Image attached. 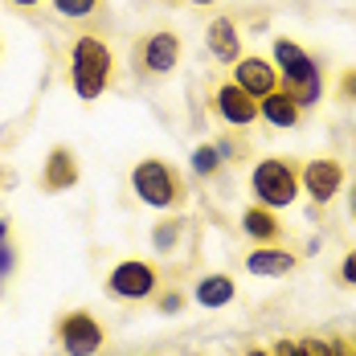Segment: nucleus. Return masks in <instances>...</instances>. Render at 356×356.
<instances>
[{"label":"nucleus","instance_id":"nucleus-12","mask_svg":"<svg viewBox=\"0 0 356 356\" xmlns=\"http://www.w3.org/2000/svg\"><path fill=\"white\" fill-rule=\"evenodd\" d=\"M299 266V258L283 246H254L246 254V270L254 279H283Z\"/></svg>","mask_w":356,"mask_h":356},{"label":"nucleus","instance_id":"nucleus-2","mask_svg":"<svg viewBox=\"0 0 356 356\" xmlns=\"http://www.w3.org/2000/svg\"><path fill=\"white\" fill-rule=\"evenodd\" d=\"M270 62L279 66V78H283V86L295 95V103L307 111L316 107L323 99V78H320V66H316V58L299 45V41H291V37H279L275 41V49H270Z\"/></svg>","mask_w":356,"mask_h":356},{"label":"nucleus","instance_id":"nucleus-14","mask_svg":"<svg viewBox=\"0 0 356 356\" xmlns=\"http://www.w3.org/2000/svg\"><path fill=\"white\" fill-rule=\"evenodd\" d=\"M78 184V156L70 147H54L45 156V168H41V188L45 193H66Z\"/></svg>","mask_w":356,"mask_h":356},{"label":"nucleus","instance_id":"nucleus-22","mask_svg":"<svg viewBox=\"0 0 356 356\" xmlns=\"http://www.w3.org/2000/svg\"><path fill=\"white\" fill-rule=\"evenodd\" d=\"M180 307H184V295H180V291H168V295H160V312H164V316H177Z\"/></svg>","mask_w":356,"mask_h":356},{"label":"nucleus","instance_id":"nucleus-8","mask_svg":"<svg viewBox=\"0 0 356 356\" xmlns=\"http://www.w3.org/2000/svg\"><path fill=\"white\" fill-rule=\"evenodd\" d=\"M140 66L152 78H168L180 66V37L172 29H156V33L143 37L140 45Z\"/></svg>","mask_w":356,"mask_h":356},{"label":"nucleus","instance_id":"nucleus-9","mask_svg":"<svg viewBox=\"0 0 356 356\" xmlns=\"http://www.w3.org/2000/svg\"><path fill=\"white\" fill-rule=\"evenodd\" d=\"M213 115L229 127H250V123H258V99L246 95L238 82H221L213 90Z\"/></svg>","mask_w":356,"mask_h":356},{"label":"nucleus","instance_id":"nucleus-23","mask_svg":"<svg viewBox=\"0 0 356 356\" xmlns=\"http://www.w3.org/2000/svg\"><path fill=\"white\" fill-rule=\"evenodd\" d=\"M340 99L356 103V70H344V78H340Z\"/></svg>","mask_w":356,"mask_h":356},{"label":"nucleus","instance_id":"nucleus-19","mask_svg":"<svg viewBox=\"0 0 356 356\" xmlns=\"http://www.w3.org/2000/svg\"><path fill=\"white\" fill-rule=\"evenodd\" d=\"M180 238V221H160L156 229H152V246H156V254H168V250L177 246Z\"/></svg>","mask_w":356,"mask_h":356},{"label":"nucleus","instance_id":"nucleus-29","mask_svg":"<svg viewBox=\"0 0 356 356\" xmlns=\"http://www.w3.org/2000/svg\"><path fill=\"white\" fill-rule=\"evenodd\" d=\"M188 4H197V8H209V4H217V0H188Z\"/></svg>","mask_w":356,"mask_h":356},{"label":"nucleus","instance_id":"nucleus-15","mask_svg":"<svg viewBox=\"0 0 356 356\" xmlns=\"http://www.w3.org/2000/svg\"><path fill=\"white\" fill-rule=\"evenodd\" d=\"M242 234H246L254 246H275L283 238V221H279L275 209H266V205H250L246 213H242Z\"/></svg>","mask_w":356,"mask_h":356},{"label":"nucleus","instance_id":"nucleus-27","mask_svg":"<svg viewBox=\"0 0 356 356\" xmlns=\"http://www.w3.org/2000/svg\"><path fill=\"white\" fill-rule=\"evenodd\" d=\"M8 4H13V8H37L41 0H8Z\"/></svg>","mask_w":356,"mask_h":356},{"label":"nucleus","instance_id":"nucleus-1","mask_svg":"<svg viewBox=\"0 0 356 356\" xmlns=\"http://www.w3.org/2000/svg\"><path fill=\"white\" fill-rule=\"evenodd\" d=\"M111 78H115V54L103 37L82 33L70 45V86L82 103H95L99 95H107Z\"/></svg>","mask_w":356,"mask_h":356},{"label":"nucleus","instance_id":"nucleus-24","mask_svg":"<svg viewBox=\"0 0 356 356\" xmlns=\"http://www.w3.org/2000/svg\"><path fill=\"white\" fill-rule=\"evenodd\" d=\"M327 348H332V356H356V348L344 340H327Z\"/></svg>","mask_w":356,"mask_h":356},{"label":"nucleus","instance_id":"nucleus-13","mask_svg":"<svg viewBox=\"0 0 356 356\" xmlns=\"http://www.w3.org/2000/svg\"><path fill=\"white\" fill-rule=\"evenodd\" d=\"M205 45H209L213 62L234 66V62L242 58V33H238V21H229V17L209 21V29H205Z\"/></svg>","mask_w":356,"mask_h":356},{"label":"nucleus","instance_id":"nucleus-32","mask_svg":"<svg viewBox=\"0 0 356 356\" xmlns=\"http://www.w3.org/2000/svg\"><path fill=\"white\" fill-rule=\"evenodd\" d=\"M353 143H356V140H353Z\"/></svg>","mask_w":356,"mask_h":356},{"label":"nucleus","instance_id":"nucleus-10","mask_svg":"<svg viewBox=\"0 0 356 356\" xmlns=\"http://www.w3.org/2000/svg\"><path fill=\"white\" fill-rule=\"evenodd\" d=\"M234 82H238L246 95H254V99H262V95H270V90L283 86L279 66H275L270 58H254V54H242V58L234 62Z\"/></svg>","mask_w":356,"mask_h":356},{"label":"nucleus","instance_id":"nucleus-3","mask_svg":"<svg viewBox=\"0 0 356 356\" xmlns=\"http://www.w3.org/2000/svg\"><path fill=\"white\" fill-rule=\"evenodd\" d=\"M250 193H254V201L258 205H266V209H291L295 201H299V168L283 160V156H266V160H258L254 168H250Z\"/></svg>","mask_w":356,"mask_h":356},{"label":"nucleus","instance_id":"nucleus-4","mask_svg":"<svg viewBox=\"0 0 356 356\" xmlns=\"http://www.w3.org/2000/svg\"><path fill=\"white\" fill-rule=\"evenodd\" d=\"M131 193L140 197V205L168 213V209H177V205H180V197H184V184H180L177 168H172L168 160H156V156H147V160H140V164L131 168Z\"/></svg>","mask_w":356,"mask_h":356},{"label":"nucleus","instance_id":"nucleus-30","mask_svg":"<svg viewBox=\"0 0 356 356\" xmlns=\"http://www.w3.org/2000/svg\"><path fill=\"white\" fill-rule=\"evenodd\" d=\"M0 295H4V279H0Z\"/></svg>","mask_w":356,"mask_h":356},{"label":"nucleus","instance_id":"nucleus-11","mask_svg":"<svg viewBox=\"0 0 356 356\" xmlns=\"http://www.w3.org/2000/svg\"><path fill=\"white\" fill-rule=\"evenodd\" d=\"M258 119L262 123H270L275 131H291V127H299V119H303V107L295 103V95L279 86V90H270V95H262L258 99Z\"/></svg>","mask_w":356,"mask_h":356},{"label":"nucleus","instance_id":"nucleus-6","mask_svg":"<svg viewBox=\"0 0 356 356\" xmlns=\"http://www.w3.org/2000/svg\"><path fill=\"white\" fill-rule=\"evenodd\" d=\"M58 344H62L66 356H99L103 344H107V332L90 312L78 307V312H66L58 320Z\"/></svg>","mask_w":356,"mask_h":356},{"label":"nucleus","instance_id":"nucleus-31","mask_svg":"<svg viewBox=\"0 0 356 356\" xmlns=\"http://www.w3.org/2000/svg\"><path fill=\"white\" fill-rule=\"evenodd\" d=\"M353 348H356V336H353Z\"/></svg>","mask_w":356,"mask_h":356},{"label":"nucleus","instance_id":"nucleus-5","mask_svg":"<svg viewBox=\"0 0 356 356\" xmlns=\"http://www.w3.org/2000/svg\"><path fill=\"white\" fill-rule=\"evenodd\" d=\"M156 286H160V275L143 258H123V262L111 266L107 275V295L119 299V303H143V299L156 295Z\"/></svg>","mask_w":356,"mask_h":356},{"label":"nucleus","instance_id":"nucleus-7","mask_svg":"<svg viewBox=\"0 0 356 356\" xmlns=\"http://www.w3.org/2000/svg\"><path fill=\"white\" fill-rule=\"evenodd\" d=\"M299 188L316 201V205H332L344 188V164L332 160V156H320V160H307L299 168Z\"/></svg>","mask_w":356,"mask_h":356},{"label":"nucleus","instance_id":"nucleus-25","mask_svg":"<svg viewBox=\"0 0 356 356\" xmlns=\"http://www.w3.org/2000/svg\"><path fill=\"white\" fill-rule=\"evenodd\" d=\"M213 147H217V156H221V160H234V156H238V147H234L229 140H217Z\"/></svg>","mask_w":356,"mask_h":356},{"label":"nucleus","instance_id":"nucleus-16","mask_svg":"<svg viewBox=\"0 0 356 356\" xmlns=\"http://www.w3.org/2000/svg\"><path fill=\"white\" fill-rule=\"evenodd\" d=\"M234 295H238V286H234L229 275H205V279H197V286H193L188 299H193L197 307H205V312H221V307L234 303Z\"/></svg>","mask_w":356,"mask_h":356},{"label":"nucleus","instance_id":"nucleus-26","mask_svg":"<svg viewBox=\"0 0 356 356\" xmlns=\"http://www.w3.org/2000/svg\"><path fill=\"white\" fill-rule=\"evenodd\" d=\"M348 217H353V221H356V180H353V184H348Z\"/></svg>","mask_w":356,"mask_h":356},{"label":"nucleus","instance_id":"nucleus-21","mask_svg":"<svg viewBox=\"0 0 356 356\" xmlns=\"http://www.w3.org/2000/svg\"><path fill=\"white\" fill-rule=\"evenodd\" d=\"M13 270H17V250L8 242H0V279H8Z\"/></svg>","mask_w":356,"mask_h":356},{"label":"nucleus","instance_id":"nucleus-17","mask_svg":"<svg viewBox=\"0 0 356 356\" xmlns=\"http://www.w3.org/2000/svg\"><path fill=\"white\" fill-rule=\"evenodd\" d=\"M188 164H193V172H197L201 180H209V177L221 172V164H225V160L217 156L213 143H197V147H193V156H188Z\"/></svg>","mask_w":356,"mask_h":356},{"label":"nucleus","instance_id":"nucleus-18","mask_svg":"<svg viewBox=\"0 0 356 356\" xmlns=\"http://www.w3.org/2000/svg\"><path fill=\"white\" fill-rule=\"evenodd\" d=\"M49 4H54V13H58L62 21H86V17L99 13L103 0H49Z\"/></svg>","mask_w":356,"mask_h":356},{"label":"nucleus","instance_id":"nucleus-28","mask_svg":"<svg viewBox=\"0 0 356 356\" xmlns=\"http://www.w3.org/2000/svg\"><path fill=\"white\" fill-rule=\"evenodd\" d=\"M0 242H8V217H0Z\"/></svg>","mask_w":356,"mask_h":356},{"label":"nucleus","instance_id":"nucleus-20","mask_svg":"<svg viewBox=\"0 0 356 356\" xmlns=\"http://www.w3.org/2000/svg\"><path fill=\"white\" fill-rule=\"evenodd\" d=\"M340 283L344 286H356V246L344 254V262H340Z\"/></svg>","mask_w":356,"mask_h":356}]
</instances>
